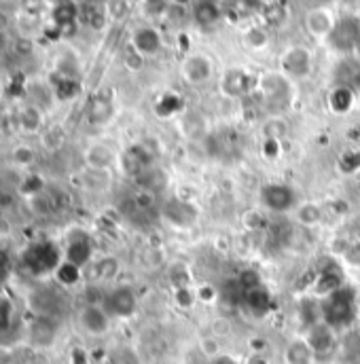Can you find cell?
<instances>
[{
  "instance_id": "37",
  "label": "cell",
  "mask_w": 360,
  "mask_h": 364,
  "mask_svg": "<svg viewBox=\"0 0 360 364\" xmlns=\"http://www.w3.org/2000/svg\"><path fill=\"white\" fill-rule=\"evenodd\" d=\"M81 269H77L75 265H70V263H62V267L58 269V279H60V284H64V286H73V284H77L79 279H81Z\"/></svg>"
},
{
  "instance_id": "7",
  "label": "cell",
  "mask_w": 360,
  "mask_h": 364,
  "mask_svg": "<svg viewBox=\"0 0 360 364\" xmlns=\"http://www.w3.org/2000/svg\"><path fill=\"white\" fill-rule=\"evenodd\" d=\"M305 339H307L316 360L318 358H331L333 352L337 350V331L333 326H329L324 320L314 324L312 328H307Z\"/></svg>"
},
{
  "instance_id": "32",
  "label": "cell",
  "mask_w": 360,
  "mask_h": 364,
  "mask_svg": "<svg viewBox=\"0 0 360 364\" xmlns=\"http://www.w3.org/2000/svg\"><path fill=\"white\" fill-rule=\"evenodd\" d=\"M55 95H58V100H73L79 91H81V85H79V81L75 79V77H64V75H60L58 79H55Z\"/></svg>"
},
{
  "instance_id": "50",
  "label": "cell",
  "mask_w": 360,
  "mask_h": 364,
  "mask_svg": "<svg viewBox=\"0 0 360 364\" xmlns=\"http://www.w3.org/2000/svg\"><path fill=\"white\" fill-rule=\"evenodd\" d=\"M147 2H153V0H147Z\"/></svg>"
},
{
  "instance_id": "16",
  "label": "cell",
  "mask_w": 360,
  "mask_h": 364,
  "mask_svg": "<svg viewBox=\"0 0 360 364\" xmlns=\"http://www.w3.org/2000/svg\"><path fill=\"white\" fill-rule=\"evenodd\" d=\"M162 45H164V41H162V34L155 30V28H151V26H144V28H138L136 32H134V36H132V47L140 53V55H155V53H159L162 51Z\"/></svg>"
},
{
  "instance_id": "40",
  "label": "cell",
  "mask_w": 360,
  "mask_h": 364,
  "mask_svg": "<svg viewBox=\"0 0 360 364\" xmlns=\"http://www.w3.org/2000/svg\"><path fill=\"white\" fill-rule=\"evenodd\" d=\"M13 322V303L0 296V333H6Z\"/></svg>"
},
{
  "instance_id": "24",
  "label": "cell",
  "mask_w": 360,
  "mask_h": 364,
  "mask_svg": "<svg viewBox=\"0 0 360 364\" xmlns=\"http://www.w3.org/2000/svg\"><path fill=\"white\" fill-rule=\"evenodd\" d=\"M244 303H246V307H248L255 316H265L271 309V296L270 292H268V288L261 284V286L248 290V292L244 294Z\"/></svg>"
},
{
  "instance_id": "44",
  "label": "cell",
  "mask_w": 360,
  "mask_h": 364,
  "mask_svg": "<svg viewBox=\"0 0 360 364\" xmlns=\"http://www.w3.org/2000/svg\"><path fill=\"white\" fill-rule=\"evenodd\" d=\"M284 132H286V125H284V121H280V119H273V121H270V123L265 125V134H268V138H271V140L282 138Z\"/></svg>"
},
{
  "instance_id": "9",
  "label": "cell",
  "mask_w": 360,
  "mask_h": 364,
  "mask_svg": "<svg viewBox=\"0 0 360 364\" xmlns=\"http://www.w3.org/2000/svg\"><path fill=\"white\" fill-rule=\"evenodd\" d=\"M121 166H123L125 174L136 181L140 174H144L147 170H151L155 166V153L151 149H147L144 144H132L123 151Z\"/></svg>"
},
{
  "instance_id": "48",
  "label": "cell",
  "mask_w": 360,
  "mask_h": 364,
  "mask_svg": "<svg viewBox=\"0 0 360 364\" xmlns=\"http://www.w3.org/2000/svg\"><path fill=\"white\" fill-rule=\"evenodd\" d=\"M218 4H225V2H233V0H216Z\"/></svg>"
},
{
  "instance_id": "45",
  "label": "cell",
  "mask_w": 360,
  "mask_h": 364,
  "mask_svg": "<svg viewBox=\"0 0 360 364\" xmlns=\"http://www.w3.org/2000/svg\"><path fill=\"white\" fill-rule=\"evenodd\" d=\"M344 261L350 265V267H360V244H350L348 250L344 252Z\"/></svg>"
},
{
  "instance_id": "41",
  "label": "cell",
  "mask_w": 360,
  "mask_h": 364,
  "mask_svg": "<svg viewBox=\"0 0 360 364\" xmlns=\"http://www.w3.org/2000/svg\"><path fill=\"white\" fill-rule=\"evenodd\" d=\"M125 66L132 70V73H138V70H142V66H144V55H140L134 47L132 49H127L125 51Z\"/></svg>"
},
{
  "instance_id": "5",
  "label": "cell",
  "mask_w": 360,
  "mask_h": 364,
  "mask_svg": "<svg viewBox=\"0 0 360 364\" xmlns=\"http://www.w3.org/2000/svg\"><path fill=\"white\" fill-rule=\"evenodd\" d=\"M58 335H60V318L34 314V318L28 324V341L34 348L41 350L51 348L58 341Z\"/></svg>"
},
{
  "instance_id": "22",
  "label": "cell",
  "mask_w": 360,
  "mask_h": 364,
  "mask_svg": "<svg viewBox=\"0 0 360 364\" xmlns=\"http://www.w3.org/2000/svg\"><path fill=\"white\" fill-rule=\"evenodd\" d=\"M284 358L288 364H314V360H316L307 339H292L286 346Z\"/></svg>"
},
{
  "instance_id": "35",
  "label": "cell",
  "mask_w": 360,
  "mask_h": 364,
  "mask_svg": "<svg viewBox=\"0 0 360 364\" xmlns=\"http://www.w3.org/2000/svg\"><path fill=\"white\" fill-rule=\"evenodd\" d=\"M88 159H90V166L93 170H104L112 164V153L106 146H91Z\"/></svg>"
},
{
  "instance_id": "27",
  "label": "cell",
  "mask_w": 360,
  "mask_h": 364,
  "mask_svg": "<svg viewBox=\"0 0 360 364\" xmlns=\"http://www.w3.org/2000/svg\"><path fill=\"white\" fill-rule=\"evenodd\" d=\"M329 106H331L333 112L346 114L354 106V90H350L346 85H337L329 95Z\"/></svg>"
},
{
  "instance_id": "18",
  "label": "cell",
  "mask_w": 360,
  "mask_h": 364,
  "mask_svg": "<svg viewBox=\"0 0 360 364\" xmlns=\"http://www.w3.org/2000/svg\"><path fill=\"white\" fill-rule=\"evenodd\" d=\"M333 26H335V19L329 15L327 9H312L305 15V28L316 38H329Z\"/></svg>"
},
{
  "instance_id": "46",
  "label": "cell",
  "mask_w": 360,
  "mask_h": 364,
  "mask_svg": "<svg viewBox=\"0 0 360 364\" xmlns=\"http://www.w3.org/2000/svg\"><path fill=\"white\" fill-rule=\"evenodd\" d=\"M206 364H240L238 358H233L231 354H218V356H214V358H210Z\"/></svg>"
},
{
  "instance_id": "25",
  "label": "cell",
  "mask_w": 360,
  "mask_h": 364,
  "mask_svg": "<svg viewBox=\"0 0 360 364\" xmlns=\"http://www.w3.org/2000/svg\"><path fill=\"white\" fill-rule=\"evenodd\" d=\"M157 197L155 193L151 191H144V188H136L127 199H129V205H132V214H151L153 210H157Z\"/></svg>"
},
{
  "instance_id": "26",
  "label": "cell",
  "mask_w": 360,
  "mask_h": 364,
  "mask_svg": "<svg viewBox=\"0 0 360 364\" xmlns=\"http://www.w3.org/2000/svg\"><path fill=\"white\" fill-rule=\"evenodd\" d=\"M117 272H119L117 259L106 257V259H102V261L91 263L90 267L85 269V275H90L91 282H110V279L117 275Z\"/></svg>"
},
{
  "instance_id": "6",
  "label": "cell",
  "mask_w": 360,
  "mask_h": 364,
  "mask_svg": "<svg viewBox=\"0 0 360 364\" xmlns=\"http://www.w3.org/2000/svg\"><path fill=\"white\" fill-rule=\"evenodd\" d=\"M261 203L273 214H288L297 208V193L288 184L270 182L261 188Z\"/></svg>"
},
{
  "instance_id": "8",
  "label": "cell",
  "mask_w": 360,
  "mask_h": 364,
  "mask_svg": "<svg viewBox=\"0 0 360 364\" xmlns=\"http://www.w3.org/2000/svg\"><path fill=\"white\" fill-rule=\"evenodd\" d=\"M64 261L75 265L81 272L90 267L93 263V244L88 233L75 231V235L68 237V244L64 248Z\"/></svg>"
},
{
  "instance_id": "1",
  "label": "cell",
  "mask_w": 360,
  "mask_h": 364,
  "mask_svg": "<svg viewBox=\"0 0 360 364\" xmlns=\"http://www.w3.org/2000/svg\"><path fill=\"white\" fill-rule=\"evenodd\" d=\"M64 263V250L51 242V240H34L30 242L19 257V265L23 272L34 275V277H45L51 273H58V269Z\"/></svg>"
},
{
  "instance_id": "43",
  "label": "cell",
  "mask_w": 360,
  "mask_h": 364,
  "mask_svg": "<svg viewBox=\"0 0 360 364\" xmlns=\"http://www.w3.org/2000/svg\"><path fill=\"white\" fill-rule=\"evenodd\" d=\"M174 299H176L180 307H191L193 301H195V294L189 290V286H180V288L174 290Z\"/></svg>"
},
{
  "instance_id": "12",
  "label": "cell",
  "mask_w": 360,
  "mask_h": 364,
  "mask_svg": "<svg viewBox=\"0 0 360 364\" xmlns=\"http://www.w3.org/2000/svg\"><path fill=\"white\" fill-rule=\"evenodd\" d=\"M282 73L290 79H303L312 73V53L305 47H290L282 55Z\"/></svg>"
},
{
  "instance_id": "10",
  "label": "cell",
  "mask_w": 360,
  "mask_h": 364,
  "mask_svg": "<svg viewBox=\"0 0 360 364\" xmlns=\"http://www.w3.org/2000/svg\"><path fill=\"white\" fill-rule=\"evenodd\" d=\"M159 212H162L166 223H170L172 227H179V229H189L197 220V210L193 208V203L179 199V197H172V199L164 201Z\"/></svg>"
},
{
  "instance_id": "17",
  "label": "cell",
  "mask_w": 360,
  "mask_h": 364,
  "mask_svg": "<svg viewBox=\"0 0 360 364\" xmlns=\"http://www.w3.org/2000/svg\"><path fill=\"white\" fill-rule=\"evenodd\" d=\"M112 112H115V104H112V97L106 95V93H95L90 100V106H88V119H90L91 125H104L112 119Z\"/></svg>"
},
{
  "instance_id": "21",
  "label": "cell",
  "mask_w": 360,
  "mask_h": 364,
  "mask_svg": "<svg viewBox=\"0 0 360 364\" xmlns=\"http://www.w3.org/2000/svg\"><path fill=\"white\" fill-rule=\"evenodd\" d=\"M79 19V4L73 0H62L53 9V21L64 32L66 28H75Z\"/></svg>"
},
{
  "instance_id": "20",
  "label": "cell",
  "mask_w": 360,
  "mask_h": 364,
  "mask_svg": "<svg viewBox=\"0 0 360 364\" xmlns=\"http://www.w3.org/2000/svg\"><path fill=\"white\" fill-rule=\"evenodd\" d=\"M223 15V6L216 2V0H197L195 6H193V19L208 28V26H214Z\"/></svg>"
},
{
  "instance_id": "31",
  "label": "cell",
  "mask_w": 360,
  "mask_h": 364,
  "mask_svg": "<svg viewBox=\"0 0 360 364\" xmlns=\"http://www.w3.org/2000/svg\"><path fill=\"white\" fill-rule=\"evenodd\" d=\"M268 240L273 242V246H277V248L288 246V244H290V240H292V227H290L286 220H277V223H273V225H271L270 233H268Z\"/></svg>"
},
{
  "instance_id": "19",
  "label": "cell",
  "mask_w": 360,
  "mask_h": 364,
  "mask_svg": "<svg viewBox=\"0 0 360 364\" xmlns=\"http://www.w3.org/2000/svg\"><path fill=\"white\" fill-rule=\"evenodd\" d=\"M261 90L263 95L270 100L271 104H286L290 97V90H288V81L280 75H265L261 79Z\"/></svg>"
},
{
  "instance_id": "36",
  "label": "cell",
  "mask_w": 360,
  "mask_h": 364,
  "mask_svg": "<svg viewBox=\"0 0 360 364\" xmlns=\"http://www.w3.org/2000/svg\"><path fill=\"white\" fill-rule=\"evenodd\" d=\"M180 108H182V100L176 93H166L159 102H157V114L159 117H170V114H176Z\"/></svg>"
},
{
  "instance_id": "15",
  "label": "cell",
  "mask_w": 360,
  "mask_h": 364,
  "mask_svg": "<svg viewBox=\"0 0 360 364\" xmlns=\"http://www.w3.org/2000/svg\"><path fill=\"white\" fill-rule=\"evenodd\" d=\"M212 75V62L206 55H189L182 62V77L191 85H201Z\"/></svg>"
},
{
  "instance_id": "3",
  "label": "cell",
  "mask_w": 360,
  "mask_h": 364,
  "mask_svg": "<svg viewBox=\"0 0 360 364\" xmlns=\"http://www.w3.org/2000/svg\"><path fill=\"white\" fill-rule=\"evenodd\" d=\"M102 307L112 320H127L138 311V296L129 286H115L108 292H104Z\"/></svg>"
},
{
  "instance_id": "38",
  "label": "cell",
  "mask_w": 360,
  "mask_h": 364,
  "mask_svg": "<svg viewBox=\"0 0 360 364\" xmlns=\"http://www.w3.org/2000/svg\"><path fill=\"white\" fill-rule=\"evenodd\" d=\"M110 364H140V358L132 348H117L110 354Z\"/></svg>"
},
{
  "instance_id": "47",
  "label": "cell",
  "mask_w": 360,
  "mask_h": 364,
  "mask_svg": "<svg viewBox=\"0 0 360 364\" xmlns=\"http://www.w3.org/2000/svg\"><path fill=\"white\" fill-rule=\"evenodd\" d=\"M172 2H174L176 6H184V4H189L191 0H172Z\"/></svg>"
},
{
  "instance_id": "23",
  "label": "cell",
  "mask_w": 360,
  "mask_h": 364,
  "mask_svg": "<svg viewBox=\"0 0 360 364\" xmlns=\"http://www.w3.org/2000/svg\"><path fill=\"white\" fill-rule=\"evenodd\" d=\"M168 174L164 170H159L157 166H153L151 170H147L144 174H140L136 178V186L138 188H144V191H151L155 195H159L162 191L168 188Z\"/></svg>"
},
{
  "instance_id": "2",
  "label": "cell",
  "mask_w": 360,
  "mask_h": 364,
  "mask_svg": "<svg viewBox=\"0 0 360 364\" xmlns=\"http://www.w3.org/2000/svg\"><path fill=\"white\" fill-rule=\"evenodd\" d=\"M356 314H359V301L352 288L342 286L339 290L322 299V320L335 331L350 326L356 320Z\"/></svg>"
},
{
  "instance_id": "49",
  "label": "cell",
  "mask_w": 360,
  "mask_h": 364,
  "mask_svg": "<svg viewBox=\"0 0 360 364\" xmlns=\"http://www.w3.org/2000/svg\"><path fill=\"white\" fill-rule=\"evenodd\" d=\"M90 2H102V0H90Z\"/></svg>"
},
{
  "instance_id": "14",
  "label": "cell",
  "mask_w": 360,
  "mask_h": 364,
  "mask_svg": "<svg viewBox=\"0 0 360 364\" xmlns=\"http://www.w3.org/2000/svg\"><path fill=\"white\" fill-rule=\"evenodd\" d=\"M30 301H32L34 314L60 318V309H62V303L64 301H62V296L51 286H41L38 290H34Z\"/></svg>"
},
{
  "instance_id": "34",
  "label": "cell",
  "mask_w": 360,
  "mask_h": 364,
  "mask_svg": "<svg viewBox=\"0 0 360 364\" xmlns=\"http://www.w3.org/2000/svg\"><path fill=\"white\" fill-rule=\"evenodd\" d=\"M244 41H246V45H248L250 49L261 51V49H265V47H268V43H270V34L265 32V28L253 26V28H248V30H246Z\"/></svg>"
},
{
  "instance_id": "33",
  "label": "cell",
  "mask_w": 360,
  "mask_h": 364,
  "mask_svg": "<svg viewBox=\"0 0 360 364\" xmlns=\"http://www.w3.org/2000/svg\"><path fill=\"white\" fill-rule=\"evenodd\" d=\"M263 19L268 21V26H273V28H277V26H282L284 21H286V6L282 4V2H268L265 6H263Z\"/></svg>"
},
{
  "instance_id": "4",
  "label": "cell",
  "mask_w": 360,
  "mask_h": 364,
  "mask_svg": "<svg viewBox=\"0 0 360 364\" xmlns=\"http://www.w3.org/2000/svg\"><path fill=\"white\" fill-rule=\"evenodd\" d=\"M331 47L339 53H352L360 47V19L356 17H342L335 21L329 38Z\"/></svg>"
},
{
  "instance_id": "39",
  "label": "cell",
  "mask_w": 360,
  "mask_h": 364,
  "mask_svg": "<svg viewBox=\"0 0 360 364\" xmlns=\"http://www.w3.org/2000/svg\"><path fill=\"white\" fill-rule=\"evenodd\" d=\"M104 9L110 19H123L129 11V4H127V0H106Z\"/></svg>"
},
{
  "instance_id": "11",
  "label": "cell",
  "mask_w": 360,
  "mask_h": 364,
  "mask_svg": "<svg viewBox=\"0 0 360 364\" xmlns=\"http://www.w3.org/2000/svg\"><path fill=\"white\" fill-rule=\"evenodd\" d=\"M110 320L100 303H85L79 311V324L91 337H104L110 331Z\"/></svg>"
},
{
  "instance_id": "42",
  "label": "cell",
  "mask_w": 360,
  "mask_h": 364,
  "mask_svg": "<svg viewBox=\"0 0 360 364\" xmlns=\"http://www.w3.org/2000/svg\"><path fill=\"white\" fill-rule=\"evenodd\" d=\"M11 272H13L11 257L6 255V250L0 248V290L6 286V282H9V277H11Z\"/></svg>"
},
{
  "instance_id": "13",
  "label": "cell",
  "mask_w": 360,
  "mask_h": 364,
  "mask_svg": "<svg viewBox=\"0 0 360 364\" xmlns=\"http://www.w3.org/2000/svg\"><path fill=\"white\" fill-rule=\"evenodd\" d=\"M259 81L248 75L246 70H240V68H231L223 75L221 79V91L227 95V97H244L248 95L253 90H257Z\"/></svg>"
},
{
  "instance_id": "28",
  "label": "cell",
  "mask_w": 360,
  "mask_h": 364,
  "mask_svg": "<svg viewBox=\"0 0 360 364\" xmlns=\"http://www.w3.org/2000/svg\"><path fill=\"white\" fill-rule=\"evenodd\" d=\"M324 218V208L314 203V201H307V203H301L297 208V220L305 227H316L320 225Z\"/></svg>"
},
{
  "instance_id": "29",
  "label": "cell",
  "mask_w": 360,
  "mask_h": 364,
  "mask_svg": "<svg viewBox=\"0 0 360 364\" xmlns=\"http://www.w3.org/2000/svg\"><path fill=\"white\" fill-rule=\"evenodd\" d=\"M79 17L93 28V30H102L106 26V9L97 6V2H88L85 6H79Z\"/></svg>"
},
{
  "instance_id": "30",
  "label": "cell",
  "mask_w": 360,
  "mask_h": 364,
  "mask_svg": "<svg viewBox=\"0 0 360 364\" xmlns=\"http://www.w3.org/2000/svg\"><path fill=\"white\" fill-rule=\"evenodd\" d=\"M263 6H265L263 0H233L231 13L238 19H246V17H255V15L263 13Z\"/></svg>"
}]
</instances>
